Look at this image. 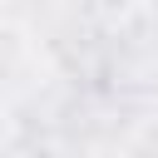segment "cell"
Masks as SVG:
<instances>
[]
</instances>
